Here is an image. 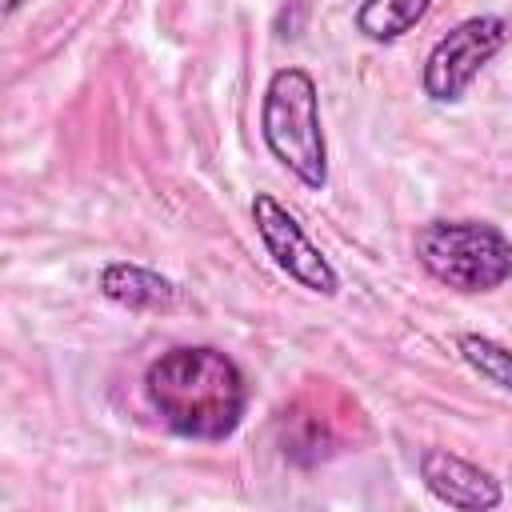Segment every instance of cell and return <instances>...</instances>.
<instances>
[{"label": "cell", "mask_w": 512, "mask_h": 512, "mask_svg": "<svg viewBox=\"0 0 512 512\" xmlns=\"http://www.w3.org/2000/svg\"><path fill=\"white\" fill-rule=\"evenodd\" d=\"M456 352L460 360L488 384L512 392V348L492 340V336H480V332H460L456 336Z\"/></svg>", "instance_id": "9"}, {"label": "cell", "mask_w": 512, "mask_h": 512, "mask_svg": "<svg viewBox=\"0 0 512 512\" xmlns=\"http://www.w3.org/2000/svg\"><path fill=\"white\" fill-rule=\"evenodd\" d=\"M100 292L112 304L132 308V312H160V308H172L176 304V288H172L168 276H160L152 268H140V264H128V260L104 264Z\"/></svg>", "instance_id": "7"}, {"label": "cell", "mask_w": 512, "mask_h": 512, "mask_svg": "<svg viewBox=\"0 0 512 512\" xmlns=\"http://www.w3.org/2000/svg\"><path fill=\"white\" fill-rule=\"evenodd\" d=\"M144 396L176 436L220 444L248 412V376L212 344H180L148 364Z\"/></svg>", "instance_id": "1"}, {"label": "cell", "mask_w": 512, "mask_h": 512, "mask_svg": "<svg viewBox=\"0 0 512 512\" xmlns=\"http://www.w3.org/2000/svg\"><path fill=\"white\" fill-rule=\"evenodd\" d=\"M416 260L456 292H492L512 280V240L488 220H432L416 232Z\"/></svg>", "instance_id": "3"}, {"label": "cell", "mask_w": 512, "mask_h": 512, "mask_svg": "<svg viewBox=\"0 0 512 512\" xmlns=\"http://www.w3.org/2000/svg\"><path fill=\"white\" fill-rule=\"evenodd\" d=\"M24 4H28V0H4V20H12V16L24 8Z\"/></svg>", "instance_id": "10"}, {"label": "cell", "mask_w": 512, "mask_h": 512, "mask_svg": "<svg viewBox=\"0 0 512 512\" xmlns=\"http://www.w3.org/2000/svg\"><path fill=\"white\" fill-rule=\"evenodd\" d=\"M508 44V20L504 16H468L452 32H444L428 60H424V96L436 104H456L472 80L484 72V64Z\"/></svg>", "instance_id": "4"}, {"label": "cell", "mask_w": 512, "mask_h": 512, "mask_svg": "<svg viewBox=\"0 0 512 512\" xmlns=\"http://www.w3.org/2000/svg\"><path fill=\"white\" fill-rule=\"evenodd\" d=\"M260 136L272 152V160H280L304 188L320 192L328 184V144H324V128H320V92L316 80L288 64L276 68L264 84V100H260Z\"/></svg>", "instance_id": "2"}, {"label": "cell", "mask_w": 512, "mask_h": 512, "mask_svg": "<svg viewBox=\"0 0 512 512\" xmlns=\"http://www.w3.org/2000/svg\"><path fill=\"white\" fill-rule=\"evenodd\" d=\"M436 0H364L356 8V32L372 44H388V40H400L404 32H412L428 8Z\"/></svg>", "instance_id": "8"}, {"label": "cell", "mask_w": 512, "mask_h": 512, "mask_svg": "<svg viewBox=\"0 0 512 512\" xmlns=\"http://www.w3.org/2000/svg\"><path fill=\"white\" fill-rule=\"evenodd\" d=\"M252 224H256V236H260L264 252L272 256V264L288 280H296L300 288H308L316 296H336L340 292V272L308 240L304 224L276 196H268V192H256L252 196Z\"/></svg>", "instance_id": "5"}, {"label": "cell", "mask_w": 512, "mask_h": 512, "mask_svg": "<svg viewBox=\"0 0 512 512\" xmlns=\"http://www.w3.org/2000/svg\"><path fill=\"white\" fill-rule=\"evenodd\" d=\"M420 480L448 508L488 512V508H500V500H504V488L488 468H480L456 452H444V448L420 452Z\"/></svg>", "instance_id": "6"}]
</instances>
